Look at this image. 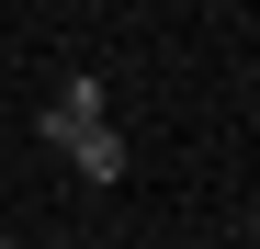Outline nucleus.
Here are the masks:
<instances>
[{
	"label": "nucleus",
	"instance_id": "obj_2",
	"mask_svg": "<svg viewBox=\"0 0 260 249\" xmlns=\"http://www.w3.org/2000/svg\"><path fill=\"white\" fill-rule=\"evenodd\" d=\"M68 159H79V181H124V136H113V124H91Z\"/></svg>",
	"mask_w": 260,
	"mask_h": 249
},
{
	"label": "nucleus",
	"instance_id": "obj_1",
	"mask_svg": "<svg viewBox=\"0 0 260 249\" xmlns=\"http://www.w3.org/2000/svg\"><path fill=\"white\" fill-rule=\"evenodd\" d=\"M91 124H102V79L79 68L68 91H57V113H46V136H57V147H79V136H91Z\"/></svg>",
	"mask_w": 260,
	"mask_h": 249
}]
</instances>
